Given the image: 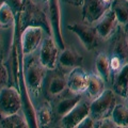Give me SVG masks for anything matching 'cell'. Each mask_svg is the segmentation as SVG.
<instances>
[{"label":"cell","instance_id":"obj_34","mask_svg":"<svg viewBox=\"0 0 128 128\" xmlns=\"http://www.w3.org/2000/svg\"><path fill=\"white\" fill-rule=\"evenodd\" d=\"M126 98H127V99H128V94H127V97H126Z\"/></svg>","mask_w":128,"mask_h":128},{"label":"cell","instance_id":"obj_15","mask_svg":"<svg viewBox=\"0 0 128 128\" xmlns=\"http://www.w3.org/2000/svg\"><path fill=\"white\" fill-rule=\"evenodd\" d=\"M59 63L65 67H77L80 66L83 62V58L80 56L77 51L72 49V48H64L62 49V52L59 56Z\"/></svg>","mask_w":128,"mask_h":128},{"label":"cell","instance_id":"obj_18","mask_svg":"<svg viewBox=\"0 0 128 128\" xmlns=\"http://www.w3.org/2000/svg\"><path fill=\"white\" fill-rule=\"evenodd\" d=\"M110 9L116 16L118 24H128V0H112Z\"/></svg>","mask_w":128,"mask_h":128},{"label":"cell","instance_id":"obj_3","mask_svg":"<svg viewBox=\"0 0 128 128\" xmlns=\"http://www.w3.org/2000/svg\"><path fill=\"white\" fill-rule=\"evenodd\" d=\"M68 30H70L73 33H75L80 40V42L83 44L88 51H92L95 49L98 43V34L95 27L92 26V24L86 22H76L73 24H70Z\"/></svg>","mask_w":128,"mask_h":128},{"label":"cell","instance_id":"obj_21","mask_svg":"<svg viewBox=\"0 0 128 128\" xmlns=\"http://www.w3.org/2000/svg\"><path fill=\"white\" fill-rule=\"evenodd\" d=\"M14 22H15L14 12L11 9V6L6 2L0 8V28L8 29V28L13 26Z\"/></svg>","mask_w":128,"mask_h":128},{"label":"cell","instance_id":"obj_25","mask_svg":"<svg viewBox=\"0 0 128 128\" xmlns=\"http://www.w3.org/2000/svg\"><path fill=\"white\" fill-rule=\"evenodd\" d=\"M94 127H98V128H114L118 127L115 125V123L113 122L112 118H102L100 120H96L94 122Z\"/></svg>","mask_w":128,"mask_h":128},{"label":"cell","instance_id":"obj_23","mask_svg":"<svg viewBox=\"0 0 128 128\" xmlns=\"http://www.w3.org/2000/svg\"><path fill=\"white\" fill-rule=\"evenodd\" d=\"M66 86H67V80H65V78L61 77V76H57V77L51 79L49 83V92L52 95H58L62 93Z\"/></svg>","mask_w":128,"mask_h":128},{"label":"cell","instance_id":"obj_16","mask_svg":"<svg viewBox=\"0 0 128 128\" xmlns=\"http://www.w3.org/2000/svg\"><path fill=\"white\" fill-rule=\"evenodd\" d=\"M105 80H104L98 74L89 75V82L86 92L92 98H96L105 91Z\"/></svg>","mask_w":128,"mask_h":128},{"label":"cell","instance_id":"obj_9","mask_svg":"<svg viewBox=\"0 0 128 128\" xmlns=\"http://www.w3.org/2000/svg\"><path fill=\"white\" fill-rule=\"evenodd\" d=\"M49 11V22L52 31V36L60 49L65 48V43L61 31V13H60L59 0H47Z\"/></svg>","mask_w":128,"mask_h":128},{"label":"cell","instance_id":"obj_1","mask_svg":"<svg viewBox=\"0 0 128 128\" xmlns=\"http://www.w3.org/2000/svg\"><path fill=\"white\" fill-rule=\"evenodd\" d=\"M19 22L20 31L29 26H36L41 27L48 35L52 36L49 19L41 8L33 2V0H25L22 2V9L19 11Z\"/></svg>","mask_w":128,"mask_h":128},{"label":"cell","instance_id":"obj_7","mask_svg":"<svg viewBox=\"0 0 128 128\" xmlns=\"http://www.w3.org/2000/svg\"><path fill=\"white\" fill-rule=\"evenodd\" d=\"M43 29L41 27L29 26L22 31L20 46L22 54L28 56L32 54L41 45L43 41Z\"/></svg>","mask_w":128,"mask_h":128},{"label":"cell","instance_id":"obj_20","mask_svg":"<svg viewBox=\"0 0 128 128\" xmlns=\"http://www.w3.org/2000/svg\"><path fill=\"white\" fill-rule=\"evenodd\" d=\"M111 118L118 127H128V107L118 104L115 105L111 113Z\"/></svg>","mask_w":128,"mask_h":128},{"label":"cell","instance_id":"obj_30","mask_svg":"<svg viewBox=\"0 0 128 128\" xmlns=\"http://www.w3.org/2000/svg\"><path fill=\"white\" fill-rule=\"evenodd\" d=\"M64 1L70 3V4H73V6H81L83 0H64Z\"/></svg>","mask_w":128,"mask_h":128},{"label":"cell","instance_id":"obj_10","mask_svg":"<svg viewBox=\"0 0 128 128\" xmlns=\"http://www.w3.org/2000/svg\"><path fill=\"white\" fill-rule=\"evenodd\" d=\"M118 22L116 19V16L113 13V11L109 9L100 18L97 20V24L95 26V29L97 31L98 36H100L104 40H107L118 29Z\"/></svg>","mask_w":128,"mask_h":128},{"label":"cell","instance_id":"obj_32","mask_svg":"<svg viewBox=\"0 0 128 128\" xmlns=\"http://www.w3.org/2000/svg\"><path fill=\"white\" fill-rule=\"evenodd\" d=\"M6 2V0H0V8H1L3 4H4Z\"/></svg>","mask_w":128,"mask_h":128},{"label":"cell","instance_id":"obj_29","mask_svg":"<svg viewBox=\"0 0 128 128\" xmlns=\"http://www.w3.org/2000/svg\"><path fill=\"white\" fill-rule=\"evenodd\" d=\"M6 3L11 6V9L14 12V14L19 13V11L22 9V0H6Z\"/></svg>","mask_w":128,"mask_h":128},{"label":"cell","instance_id":"obj_27","mask_svg":"<svg viewBox=\"0 0 128 128\" xmlns=\"http://www.w3.org/2000/svg\"><path fill=\"white\" fill-rule=\"evenodd\" d=\"M109 61H110V68H111V70L115 72V73H118V72L122 68V66L124 65L123 62L121 61V59L115 57V56H110Z\"/></svg>","mask_w":128,"mask_h":128},{"label":"cell","instance_id":"obj_5","mask_svg":"<svg viewBox=\"0 0 128 128\" xmlns=\"http://www.w3.org/2000/svg\"><path fill=\"white\" fill-rule=\"evenodd\" d=\"M59 46L54 36L47 35L40 45L38 61L47 70H54L59 58Z\"/></svg>","mask_w":128,"mask_h":128},{"label":"cell","instance_id":"obj_26","mask_svg":"<svg viewBox=\"0 0 128 128\" xmlns=\"http://www.w3.org/2000/svg\"><path fill=\"white\" fill-rule=\"evenodd\" d=\"M9 81V73L4 64L0 63V91L4 89Z\"/></svg>","mask_w":128,"mask_h":128},{"label":"cell","instance_id":"obj_11","mask_svg":"<svg viewBox=\"0 0 128 128\" xmlns=\"http://www.w3.org/2000/svg\"><path fill=\"white\" fill-rule=\"evenodd\" d=\"M90 114V105L80 100L68 113L62 116V125L66 128H77L79 123Z\"/></svg>","mask_w":128,"mask_h":128},{"label":"cell","instance_id":"obj_13","mask_svg":"<svg viewBox=\"0 0 128 128\" xmlns=\"http://www.w3.org/2000/svg\"><path fill=\"white\" fill-rule=\"evenodd\" d=\"M111 47V56L120 58L123 64L128 63V41L126 38L125 30L118 29L114 32Z\"/></svg>","mask_w":128,"mask_h":128},{"label":"cell","instance_id":"obj_4","mask_svg":"<svg viewBox=\"0 0 128 128\" xmlns=\"http://www.w3.org/2000/svg\"><path fill=\"white\" fill-rule=\"evenodd\" d=\"M22 106V95L17 89L6 86L0 91V113L2 116L17 113Z\"/></svg>","mask_w":128,"mask_h":128},{"label":"cell","instance_id":"obj_6","mask_svg":"<svg viewBox=\"0 0 128 128\" xmlns=\"http://www.w3.org/2000/svg\"><path fill=\"white\" fill-rule=\"evenodd\" d=\"M112 0H83L82 20L89 24L97 22L111 8Z\"/></svg>","mask_w":128,"mask_h":128},{"label":"cell","instance_id":"obj_33","mask_svg":"<svg viewBox=\"0 0 128 128\" xmlns=\"http://www.w3.org/2000/svg\"><path fill=\"white\" fill-rule=\"evenodd\" d=\"M1 116H2V115H1V113H0V120H1Z\"/></svg>","mask_w":128,"mask_h":128},{"label":"cell","instance_id":"obj_31","mask_svg":"<svg viewBox=\"0 0 128 128\" xmlns=\"http://www.w3.org/2000/svg\"><path fill=\"white\" fill-rule=\"evenodd\" d=\"M125 34H126V38L128 41V24H126V30H125Z\"/></svg>","mask_w":128,"mask_h":128},{"label":"cell","instance_id":"obj_17","mask_svg":"<svg viewBox=\"0 0 128 128\" xmlns=\"http://www.w3.org/2000/svg\"><path fill=\"white\" fill-rule=\"evenodd\" d=\"M0 126L6 128H28L29 124H28L26 116L17 112L14 114L2 116L0 120Z\"/></svg>","mask_w":128,"mask_h":128},{"label":"cell","instance_id":"obj_22","mask_svg":"<svg viewBox=\"0 0 128 128\" xmlns=\"http://www.w3.org/2000/svg\"><path fill=\"white\" fill-rule=\"evenodd\" d=\"M80 100H81L80 95H76V96H74V97H68V98L62 99L57 106L58 114L61 115V116H64V115L68 113V112L73 109Z\"/></svg>","mask_w":128,"mask_h":128},{"label":"cell","instance_id":"obj_24","mask_svg":"<svg viewBox=\"0 0 128 128\" xmlns=\"http://www.w3.org/2000/svg\"><path fill=\"white\" fill-rule=\"evenodd\" d=\"M38 118V127H44L47 126L51 121V113L49 108L47 107H42L38 111V114L36 115Z\"/></svg>","mask_w":128,"mask_h":128},{"label":"cell","instance_id":"obj_8","mask_svg":"<svg viewBox=\"0 0 128 128\" xmlns=\"http://www.w3.org/2000/svg\"><path fill=\"white\" fill-rule=\"evenodd\" d=\"M24 77H25L26 86H28V88L34 95H38L41 91L43 80L45 77V67L40 62L38 63L32 61L26 67Z\"/></svg>","mask_w":128,"mask_h":128},{"label":"cell","instance_id":"obj_19","mask_svg":"<svg viewBox=\"0 0 128 128\" xmlns=\"http://www.w3.org/2000/svg\"><path fill=\"white\" fill-rule=\"evenodd\" d=\"M95 67H96V72L100 77L108 81L110 79V73H111V68H110V61H109V56L105 52H100L98 54V56L96 57L95 60Z\"/></svg>","mask_w":128,"mask_h":128},{"label":"cell","instance_id":"obj_28","mask_svg":"<svg viewBox=\"0 0 128 128\" xmlns=\"http://www.w3.org/2000/svg\"><path fill=\"white\" fill-rule=\"evenodd\" d=\"M94 122L95 121L92 118V116L89 114L88 116H86L81 122L79 123V125L77 126V128H93L94 127Z\"/></svg>","mask_w":128,"mask_h":128},{"label":"cell","instance_id":"obj_14","mask_svg":"<svg viewBox=\"0 0 128 128\" xmlns=\"http://www.w3.org/2000/svg\"><path fill=\"white\" fill-rule=\"evenodd\" d=\"M113 90L118 95L127 97L128 94V63L124 64L114 77Z\"/></svg>","mask_w":128,"mask_h":128},{"label":"cell","instance_id":"obj_12","mask_svg":"<svg viewBox=\"0 0 128 128\" xmlns=\"http://www.w3.org/2000/svg\"><path fill=\"white\" fill-rule=\"evenodd\" d=\"M89 82V75L81 66L74 67L67 78V88L73 93H83L86 92Z\"/></svg>","mask_w":128,"mask_h":128},{"label":"cell","instance_id":"obj_2","mask_svg":"<svg viewBox=\"0 0 128 128\" xmlns=\"http://www.w3.org/2000/svg\"><path fill=\"white\" fill-rule=\"evenodd\" d=\"M115 105H116L115 92L112 90H105L98 97L94 98V100L91 102L90 115L94 121L111 116L112 110Z\"/></svg>","mask_w":128,"mask_h":128}]
</instances>
